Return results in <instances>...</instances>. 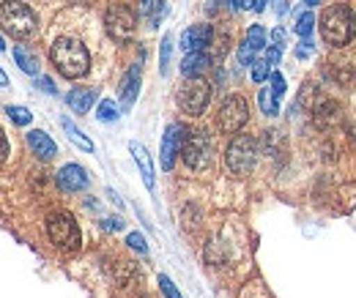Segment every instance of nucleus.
I'll return each mask as SVG.
<instances>
[{
    "instance_id": "obj_1",
    "label": "nucleus",
    "mask_w": 356,
    "mask_h": 298,
    "mask_svg": "<svg viewBox=\"0 0 356 298\" xmlns=\"http://www.w3.org/2000/svg\"><path fill=\"white\" fill-rule=\"evenodd\" d=\"M49 58H52L55 69H58L63 77H69V80H80V77H86L90 69L88 49L83 47V42L69 39V36L52 42V47H49Z\"/></svg>"
},
{
    "instance_id": "obj_2",
    "label": "nucleus",
    "mask_w": 356,
    "mask_h": 298,
    "mask_svg": "<svg viewBox=\"0 0 356 298\" xmlns=\"http://www.w3.org/2000/svg\"><path fill=\"white\" fill-rule=\"evenodd\" d=\"M318 25H321V39L329 44V47H346L356 33L354 11L348 6H343V3L323 8Z\"/></svg>"
},
{
    "instance_id": "obj_3",
    "label": "nucleus",
    "mask_w": 356,
    "mask_h": 298,
    "mask_svg": "<svg viewBox=\"0 0 356 298\" xmlns=\"http://www.w3.org/2000/svg\"><path fill=\"white\" fill-rule=\"evenodd\" d=\"M0 25H3L14 39H31V36H36V31H39L36 14H33L25 3H19V0H6V3L0 6Z\"/></svg>"
},
{
    "instance_id": "obj_4",
    "label": "nucleus",
    "mask_w": 356,
    "mask_h": 298,
    "mask_svg": "<svg viewBox=\"0 0 356 298\" xmlns=\"http://www.w3.org/2000/svg\"><path fill=\"white\" fill-rule=\"evenodd\" d=\"M225 165L233 175H250L258 165V142L250 134L233 137V142L225 151Z\"/></svg>"
},
{
    "instance_id": "obj_5",
    "label": "nucleus",
    "mask_w": 356,
    "mask_h": 298,
    "mask_svg": "<svg viewBox=\"0 0 356 298\" xmlns=\"http://www.w3.org/2000/svg\"><path fill=\"white\" fill-rule=\"evenodd\" d=\"M176 101L186 115L197 118V115L206 113V107L211 101V85L206 80H200V77H186V83L178 88Z\"/></svg>"
},
{
    "instance_id": "obj_6",
    "label": "nucleus",
    "mask_w": 356,
    "mask_h": 298,
    "mask_svg": "<svg viewBox=\"0 0 356 298\" xmlns=\"http://www.w3.org/2000/svg\"><path fill=\"white\" fill-rule=\"evenodd\" d=\"M47 235L55 247L60 249H77L80 247V227L74 222V216L66 211H55L47 216Z\"/></svg>"
},
{
    "instance_id": "obj_7",
    "label": "nucleus",
    "mask_w": 356,
    "mask_h": 298,
    "mask_svg": "<svg viewBox=\"0 0 356 298\" xmlns=\"http://www.w3.org/2000/svg\"><path fill=\"white\" fill-rule=\"evenodd\" d=\"M181 154H184L186 167L200 172L211 165L214 148H211V140H209L203 131H192V134H186V140H184V145H181Z\"/></svg>"
},
{
    "instance_id": "obj_8",
    "label": "nucleus",
    "mask_w": 356,
    "mask_h": 298,
    "mask_svg": "<svg viewBox=\"0 0 356 298\" xmlns=\"http://www.w3.org/2000/svg\"><path fill=\"white\" fill-rule=\"evenodd\" d=\"M104 28H107V33H110L115 42H129L134 36V28H137V17H134V11L129 6L115 3V6H110L107 14H104Z\"/></svg>"
},
{
    "instance_id": "obj_9",
    "label": "nucleus",
    "mask_w": 356,
    "mask_h": 298,
    "mask_svg": "<svg viewBox=\"0 0 356 298\" xmlns=\"http://www.w3.org/2000/svg\"><path fill=\"white\" fill-rule=\"evenodd\" d=\"M250 118V104L244 96H227L217 113V126L222 129L225 134H236L238 129L247 124Z\"/></svg>"
},
{
    "instance_id": "obj_10",
    "label": "nucleus",
    "mask_w": 356,
    "mask_h": 298,
    "mask_svg": "<svg viewBox=\"0 0 356 298\" xmlns=\"http://www.w3.org/2000/svg\"><path fill=\"white\" fill-rule=\"evenodd\" d=\"M184 140H186V129L181 126V124H170V126L165 129V137H162V151H159L162 170H173L176 156H178V151H181V145H184Z\"/></svg>"
},
{
    "instance_id": "obj_11",
    "label": "nucleus",
    "mask_w": 356,
    "mask_h": 298,
    "mask_svg": "<svg viewBox=\"0 0 356 298\" xmlns=\"http://www.w3.org/2000/svg\"><path fill=\"white\" fill-rule=\"evenodd\" d=\"M90 178L86 167H80V165H63L60 170H58V186L63 189V192H83V189H88Z\"/></svg>"
},
{
    "instance_id": "obj_12",
    "label": "nucleus",
    "mask_w": 356,
    "mask_h": 298,
    "mask_svg": "<svg viewBox=\"0 0 356 298\" xmlns=\"http://www.w3.org/2000/svg\"><path fill=\"white\" fill-rule=\"evenodd\" d=\"M211 42V25H192L181 33V49L184 52H203Z\"/></svg>"
},
{
    "instance_id": "obj_13",
    "label": "nucleus",
    "mask_w": 356,
    "mask_h": 298,
    "mask_svg": "<svg viewBox=\"0 0 356 298\" xmlns=\"http://www.w3.org/2000/svg\"><path fill=\"white\" fill-rule=\"evenodd\" d=\"M28 145H31V151H33L39 159H44V162L58 156V145L52 142V137H49L47 131H42V129L28 131Z\"/></svg>"
},
{
    "instance_id": "obj_14",
    "label": "nucleus",
    "mask_w": 356,
    "mask_h": 298,
    "mask_svg": "<svg viewBox=\"0 0 356 298\" xmlns=\"http://www.w3.org/2000/svg\"><path fill=\"white\" fill-rule=\"evenodd\" d=\"M129 151H132L137 170H140V175H143V183H145L148 189H154V162H151V156H148L145 145H140V142H129Z\"/></svg>"
},
{
    "instance_id": "obj_15",
    "label": "nucleus",
    "mask_w": 356,
    "mask_h": 298,
    "mask_svg": "<svg viewBox=\"0 0 356 298\" xmlns=\"http://www.w3.org/2000/svg\"><path fill=\"white\" fill-rule=\"evenodd\" d=\"M137 93H140V66L134 63V66H129V72L124 74V80H121V101H124V110H129L134 101H137Z\"/></svg>"
},
{
    "instance_id": "obj_16",
    "label": "nucleus",
    "mask_w": 356,
    "mask_h": 298,
    "mask_svg": "<svg viewBox=\"0 0 356 298\" xmlns=\"http://www.w3.org/2000/svg\"><path fill=\"white\" fill-rule=\"evenodd\" d=\"M211 66V58L206 52H186L181 60V74L184 77H200Z\"/></svg>"
},
{
    "instance_id": "obj_17",
    "label": "nucleus",
    "mask_w": 356,
    "mask_h": 298,
    "mask_svg": "<svg viewBox=\"0 0 356 298\" xmlns=\"http://www.w3.org/2000/svg\"><path fill=\"white\" fill-rule=\"evenodd\" d=\"M93 101H96V90H93V88H74V90H69V96H66V104H69L72 113H77V115L88 113L90 107H93Z\"/></svg>"
},
{
    "instance_id": "obj_18",
    "label": "nucleus",
    "mask_w": 356,
    "mask_h": 298,
    "mask_svg": "<svg viewBox=\"0 0 356 298\" xmlns=\"http://www.w3.org/2000/svg\"><path fill=\"white\" fill-rule=\"evenodd\" d=\"M14 60H17V66H19L25 74L39 77V58H36L28 47H14Z\"/></svg>"
},
{
    "instance_id": "obj_19",
    "label": "nucleus",
    "mask_w": 356,
    "mask_h": 298,
    "mask_svg": "<svg viewBox=\"0 0 356 298\" xmlns=\"http://www.w3.org/2000/svg\"><path fill=\"white\" fill-rule=\"evenodd\" d=\"M60 126H63L66 137H69V140H72V142H74L77 148H83L86 154H90V151H93V142H90L88 137H86V134H83L80 129L74 126V121H72V118H60Z\"/></svg>"
},
{
    "instance_id": "obj_20",
    "label": "nucleus",
    "mask_w": 356,
    "mask_h": 298,
    "mask_svg": "<svg viewBox=\"0 0 356 298\" xmlns=\"http://www.w3.org/2000/svg\"><path fill=\"white\" fill-rule=\"evenodd\" d=\"M258 107H261L264 115L274 118V115L280 113V96H277L271 88H261V90H258Z\"/></svg>"
},
{
    "instance_id": "obj_21",
    "label": "nucleus",
    "mask_w": 356,
    "mask_h": 298,
    "mask_svg": "<svg viewBox=\"0 0 356 298\" xmlns=\"http://www.w3.org/2000/svg\"><path fill=\"white\" fill-rule=\"evenodd\" d=\"M315 25H318V22H315V14H312L310 8H307V11H302V14L296 17V25H293V31H296V36H299V39H310L312 31H315Z\"/></svg>"
},
{
    "instance_id": "obj_22",
    "label": "nucleus",
    "mask_w": 356,
    "mask_h": 298,
    "mask_svg": "<svg viewBox=\"0 0 356 298\" xmlns=\"http://www.w3.org/2000/svg\"><path fill=\"white\" fill-rule=\"evenodd\" d=\"M6 113H8V118H11L17 126H28V124L33 121V113H31V110H25V107H19V104H8V107H6Z\"/></svg>"
},
{
    "instance_id": "obj_23",
    "label": "nucleus",
    "mask_w": 356,
    "mask_h": 298,
    "mask_svg": "<svg viewBox=\"0 0 356 298\" xmlns=\"http://www.w3.org/2000/svg\"><path fill=\"white\" fill-rule=\"evenodd\" d=\"M244 42L250 44L255 52H261V49H266V31L261 28V25H252L250 31H247V39Z\"/></svg>"
},
{
    "instance_id": "obj_24",
    "label": "nucleus",
    "mask_w": 356,
    "mask_h": 298,
    "mask_svg": "<svg viewBox=\"0 0 356 298\" xmlns=\"http://www.w3.org/2000/svg\"><path fill=\"white\" fill-rule=\"evenodd\" d=\"M96 118H99V121H104V124L118 121V107H115V101L104 99V101L99 104V110H96Z\"/></svg>"
},
{
    "instance_id": "obj_25",
    "label": "nucleus",
    "mask_w": 356,
    "mask_h": 298,
    "mask_svg": "<svg viewBox=\"0 0 356 298\" xmlns=\"http://www.w3.org/2000/svg\"><path fill=\"white\" fill-rule=\"evenodd\" d=\"M170 55H173V36H165V39H162V47H159V72H162V74H168Z\"/></svg>"
},
{
    "instance_id": "obj_26",
    "label": "nucleus",
    "mask_w": 356,
    "mask_h": 298,
    "mask_svg": "<svg viewBox=\"0 0 356 298\" xmlns=\"http://www.w3.org/2000/svg\"><path fill=\"white\" fill-rule=\"evenodd\" d=\"M268 77H271V66L266 60H255L252 63V83H266Z\"/></svg>"
},
{
    "instance_id": "obj_27",
    "label": "nucleus",
    "mask_w": 356,
    "mask_h": 298,
    "mask_svg": "<svg viewBox=\"0 0 356 298\" xmlns=\"http://www.w3.org/2000/svg\"><path fill=\"white\" fill-rule=\"evenodd\" d=\"M255 55H258V52H255L250 44L241 42V47H238V63H241V66H252V63H255Z\"/></svg>"
},
{
    "instance_id": "obj_28",
    "label": "nucleus",
    "mask_w": 356,
    "mask_h": 298,
    "mask_svg": "<svg viewBox=\"0 0 356 298\" xmlns=\"http://www.w3.org/2000/svg\"><path fill=\"white\" fill-rule=\"evenodd\" d=\"M159 288H162V296L165 298H184L181 293H178L176 285H173V279H170V276H165V274L159 276Z\"/></svg>"
},
{
    "instance_id": "obj_29",
    "label": "nucleus",
    "mask_w": 356,
    "mask_h": 298,
    "mask_svg": "<svg viewBox=\"0 0 356 298\" xmlns=\"http://www.w3.org/2000/svg\"><path fill=\"white\" fill-rule=\"evenodd\" d=\"M127 244L132 247L134 252H140V255H148V244H145V238H143L140 233H129V235H127Z\"/></svg>"
},
{
    "instance_id": "obj_30",
    "label": "nucleus",
    "mask_w": 356,
    "mask_h": 298,
    "mask_svg": "<svg viewBox=\"0 0 356 298\" xmlns=\"http://www.w3.org/2000/svg\"><path fill=\"white\" fill-rule=\"evenodd\" d=\"M268 80H271V90H274V93L282 99V96H285V88H288V85H285V77H282L280 72H271V77H268Z\"/></svg>"
},
{
    "instance_id": "obj_31",
    "label": "nucleus",
    "mask_w": 356,
    "mask_h": 298,
    "mask_svg": "<svg viewBox=\"0 0 356 298\" xmlns=\"http://www.w3.org/2000/svg\"><path fill=\"white\" fill-rule=\"evenodd\" d=\"M280 60H282V47H277V44H274V47H266V63L268 66H277Z\"/></svg>"
},
{
    "instance_id": "obj_32",
    "label": "nucleus",
    "mask_w": 356,
    "mask_h": 298,
    "mask_svg": "<svg viewBox=\"0 0 356 298\" xmlns=\"http://www.w3.org/2000/svg\"><path fill=\"white\" fill-rule=\"evenodd\" d=\"M36 88H42L44 93H52L55 96V83L49 77H36Z\"/></svg>"
},
{
    "instance_id": "obj_33",
    "label": "nucleus",
    "mask_w": 356,
    "mask_h": 298,
    "mask_svg": "<svg viewBox=\"0 0 356 298\" xmlns=\"http://www.w3.org/2000/svg\"><path fill=\"white\" fill-rule=\"evenodd\" d=\"M310 52H312V42H307V39L296 47V58H307Z\"/></svg>"
},
{
    "instance_id": "obj_34",
    "label": "nucleus",
    "mask_w": 356,
    "mask_h": 298,
    "mask_svg": "<svg viewBox=\"0 0 356 298\" xmlns=\"http://www.w3.org/2000/svg\"><path fill=\"white\" fill-rule=\"evenodd\" d=\"M104 230H124V222L121 219H104Z\"/></svg>"
},
{
    "instance_id": "obj_35",
    "label": "nucleus",
    "mask_w": 356,
    "mask_h": 298,
    "mask_svg": "<svg viewBox=\"0 0 356 298\" xmlns=\"http://www.w3.org/2000/svg\"><path fill=\"white\" fill-rule=\"evenodd\" d=\"M244 8H252V11H264V8H266V0H244Z\"/></svg>"
},
{
    "instance_id": "obj_36",
    "label": "nucleus",
    "mask_w": 356,
    "mask_h": 298,
    "mask_svg": "<svg viewBox=\"0 0 356 298\" xmlns=\"http://www.w3.org/2000/svg\"><path fill=\"white\" fill-rule=\"evenodd\" d=\"M271 39H274V44H277V47H282V44H285V31H282V28H274Z\"/></svg>"
},
{
    "instance_id": "obj_37",
    "label": "nucleus",
    "mask_w": 356,
    "mask_h": 298,
    "mask_svg": "<svg viewBox=\"0 0 356 298\" xmlns=\"http://www.w3.org/2000/svg\"><path fill=\"white\" fill-rule=\"evenodd\" d=\"M8 156V140H6V134L0 131V162Z\"/></svg>"
},
{
    "instance_id": "obj_38",
    "label": "nucleus",
    "mask_w": 356,
    "mask_h": 298,
    "mask_svg": "<svg viewBox=\"0 0 356 298\" xmlns=\"http://www.w3.org/2000/svg\"><path fill=\"white\" fill-rule=\"evenodd\" d=\"M274 11H277V17H282L288 11V0H274Z\"/></svg>"
},
{
    "instance_id": "obj_39",
    "label": "nucleus",
    "mask_w": 356,
    "mask_h": 298,
    "mask_svg": "<svg viewBox=\"0 0 356 298\" xmlns=\"http://www.w3.org/2000/svg\"><path fill=\"white\" fill-rule=\"evenodd\" d=\"M6 85H8V77H6L3 69H0V88H6Z\"/></svg>"
},
{
    "instance_id": "obj_40",
    "label": "nucleus",
    "mask_w": 356,
    "mask_h": 298,
    "mask_svg": "<svg viewBox=\"0 0 356 298\" xmlns=\"http://www.w3.org/2000/svg\"><path fill=\"white\" fill-rule=\"evenodd\" d=\"M307 3V8H315V6H321V0H305Z\"/></svg>"
},
{
    "instance_id": "obj_41",
    "label": "nucleus",
    "mask_w": 356,
    "mask_h": 298,
    "mask_svg": "<svg viewBox=\"0 0 356 298\" xmlns=\"http://www.w3.org/2000/svg\"><path fill=\"white\" fill-rule=\"evenodd\" d=\"M156 6H159V11H162V8H165V0H156Z\"/></svg>"
},
{
    "instance_id": "obj_42",
    "label": "nucleus",
    "mask_w": 356,
    "mask_h": 298,
    "mask_svg": "<svg viewBox=\"0 0 356 298\" xmlns=\"http://www.w3.org/2000/svg\"><path fill=\"white\" fill-rule=\"evenodd\" d=\"M3 49H6V42H3V36H0V52H3Z\"/></svg>"
}]
</instances>
